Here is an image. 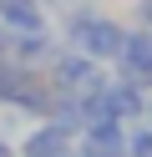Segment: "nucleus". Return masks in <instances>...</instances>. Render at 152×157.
<instances>
[{
	"mask_svg": "<svg viewBox=\"0 0 152 157\" xmlns=\"http://www.w3.org/2000/svg\"><path fill=\"white\" fill-rule=\"evenodd\" d=\"M81 46L91 56H111V51H122V31L111 21H81Z\"/></svg>",
	"mask_w": 152,
	"mask_h": 157,
	"instance_id": "f257e3e1",
	"label": "nucleus"
},
{
	"mask_svg": "<svg viewBox=\"0 0 152 157\" xmlns=\"http://www.w3.org/2000/svg\"><path fill=\"white\" fill-rule=\"evenodd\" d=\"M61 81H66V86H81V91H86V86H96L101 76H96V66H91V61H66Z\"/></svg>",
	"mask_w": 152,
	"mask_h": 157,
	"instance_id": "7ed1b4c3",
	"label": "nucleus"
},
{
	"mask_svg": "<svg viewBox=\"0 0 152 157\" xmlns=\"http://www.w3.org/2000/svg\"><path fill=\"white\" fill-rule=\"evenodd\" d=\"M122 56H127V71L152 76V36H132V41H122Z\"/></svg>",
	"mask_w": 152,
	"mask_h": 157,
	"instance_id": "f03ea898",
	"label": "nucleus"
},
{
	"mask_svg": "<svg viewBox=\"0 0 152 157\" xmlns=\"http://www.w3.org/2000/svg\"><path fill=\"white\" fill-rule=\"evenodd\" d=\"M127 147H132V157H152V132H137Z\"/></svg>",
	"mask_w": 152,
	"mask_h": 157,
	"instance_id": "39448f33",
	"label": "nucleus"
},
{
	"mask_svg": "<svg viewBox=\"0 0 152 157\" xmlns=\"http://www.w3.org/2000/svg\"><path fill=\"white\" fill-rule=\"evenodd\" d=\"M30 157H66V137L61 132H41L30 142Z\"/></svg>",
	"mask_w": 152,
	"mask_h": 157,
	"instance_id": "20e7f679",
	"label": "nucleus"
},
{
	"mask_svg": "<svg viewBox=\"0 0 152 157\" xmlns=\"http://www.w3.org/2000/svg\"><path fill=\"white\" fill-rule=\"evenodd\" d=\"M142 15H147V25H152V0H147V5H142Z\"/></svg>",
	"mask_w": 152,
	"mask_h": 157,
	"instance_id": "423d86ee",
	"label": "nucleus"
}]
</instances>
